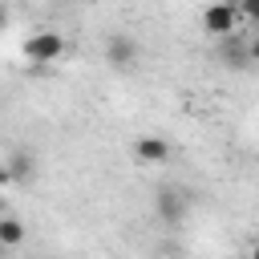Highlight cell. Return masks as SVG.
<instances>
[{"instance_id": "obj_9", "label": "cell", "mask_w": 259, "mask_h": 259, "mask_svg": "<svg viewBox=\"0 0 259 259\" xmlns=\"http://www.w3.org/2000/svg\"><path fill=\"white\" fill-rule=\"evenodd\" d=\"M243 16H251L259 24V0H243Z\"/></svg>"}, {"instance_id": "obj_2", "label": "cell", "mask_w": 259, "mask_h": 259, "mask_svg": "<svg viewBox=\"0 0 259 259\" xmlns=\"http://www.w3.org/2000/svg\"><path fill=\"white\" fill-rule=\"evenodd\" d=\"M154 210H158V219H162L166 227H178V223L186 219V210H190V194L178 190V186H162L158 198H154Z\"/></svg>"}, {"instance_id": "obj_11", "label": "cell", "mask_w": 259, "mask_h": 259, "mask_svg": "<svg viewBox=\"0 0 259 259\" xmlns=\"http://www.w3.org/2000/svg\"><path fill=\"white\" fill-rule=\"evenodd\" d=\"M251 259H259V247H255V251H251Z\"/></svg>"}, {"instance_id": "obj_4", "label": "cell", "mask_w": 259, "mask_h": 259, "mask_svg": "<svg viewBox=\"0 0 259 259\" xmlns=\"http://www.w3.org/2000/svg\"><path fill=\"white\" fill-rule=\"evenodd\" d=\"M235 16H239L235 4H210V8H202V24L214 36H235Z\"/></svg>"}, {"instance_id": "obj_1", "label": "cell", "mask_w": 259, "mask_h": 259, "mask_svg": "<svg viewBox=\"0 0 259 259\" xmlns=\"http://www.w3.org/2000/svg\"><path fill=\"white\" fill-rule=\"evenodd\" d=\"M65 36L61 32H53V28H45V32H32L28 40H24V53H28V61H36V65H53L57 57H65Z\"/></svg>"}, {"instance_id": "obj_5", "label": "cell", "mask_w": 259, "mask_h": 259, "mask_svg": "<svg viewBox=\"0 0 259 259\" xmlns=\"http://www.w3.org/2000/svg\"><path fill=\"white\" fill-rule=\"evenodd\" d=\"M134 154H138V162H146V166H162V162L170 158V142H166V138L146 134V138H138V142H134Z\"/></svg>"}, {"instance_id": "obj_6", "label": "cell", "mask_w": 259, "mask_h": 259, "mask_svg": "<svg viewBox=\"0 0 259 259\" xmlns=\"http://www.w3.org/2000/svg\"><path fill=\"white\" fill-rule=\"evenodd\" d=\"M32 174H36L32 158H28L24 150H16V154H12V162H8L4 170H0V182H4V186H12V182H28Z\"/></svg>"}, {"instance_id": "obj_8", "label": "cell", "mask_w": 259, "mask_h": 259, "mask_svg": "<svg viewBox=\"0 0 259 259\" xmlns=\"http://www.w3.org/2000/svg\"><path fill=\"white\" fill-rule=\"evenodd\" d=\"M20 239H24V223L12 219V214H4V219H0V243H4V247H16Z\"/></svg>"}, {"instance_id": "obj_7", "label": "cell", "mask_w": 259, "mask_h": 259, "mask_svg": "<svg viewBox=\"0 0 259 259\" xmlns=\"http://www.w3.org/2000/svg\"><path fill=\"white\" fill-rule=\"evenodd\" d=\"M223 61H227L231 69H243V65L251 61V49H243L239 36H223Z\"/></svg>"}, {"instance_id": "obj_3", "label": "cell", "mask_w": 259, "mask_h": 259, "mask_svg": "<svg viewBox=\"0 0 259 259\" xmlns=\"http://www.w3.org/2000/svg\"><path fill=\"white\" fill-rule=\"evenodd\" d=\"M105 57H109L113 69H134V61H138V40H134L130 32H113V36L105 40Z\"/></svg>"}, {"instance_id": "obj_10", "label": "cell", "mask_w": 259, "mask_h": 259, "mask_svg": "<svg viewBox=\"0 0 259 259\" xmlns=\"http://www.w3.org/2000/svg\"><path fill=\"white\" fill-rule=\"evenodd\" d=\"M247 49H251V61H259V36H255V40H251Z\"/></svg>"}]
</instances>
